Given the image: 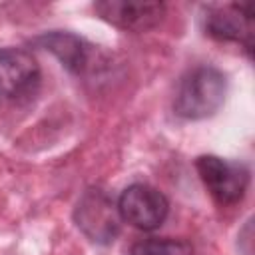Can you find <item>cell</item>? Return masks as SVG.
Masks as SVG:
<instances>
[{
  "instance_id": "cell-1",
  "label": "cell",
  "mask_w": 255,
  "mask_h": 255,
  "mask_svg": "<svg viewBox=\"0 0 255 255\" xmlns=\"http://www.w3.org/2000/svg\"><path fill=\"white\" fill-rule=\"evenodd\" d=\"M225 94V74L213 66H197L179 80L173 98V112L183 120L209 118L223 106Z\"/></svg>"
},
{
  "instance_id": "cell-3",
  "label": "cell",
  "mask_w": 255,
  "mask_h": 255,
  "mask_svg": "<svg viewBox=\"0 0 255 255\" xmlns=\"http://www.w3.org/2000/svg\"><path fill=\"white\" fill-rule=\"evenodd\" d=\"M195 169L209 195L219 205H235L243 199L249 185V169L243 163L217 155H199Z\"/></svg>"
},
{
  "instance_id": "cell-2",
  "label": "cell",
  "mask_w": 255,
  "mask_h": 255,
  "mask_svg": "<svg viewBox=\"0 0 255 255\" xmlns=\"http://www.w3.org/2000/svg\"><path fill=\"white\" fill-rule=\"evenodd\" d=\"M74 219L78 229L94 243L108 245L112 243L122 225V217L118 211V203L106 189L90 187L78 199Z\"/></svg>"
},
{
  "instance_id": "cell-4",
  "label": "cell",
  "mask_w": 255,
  "mask_h": 255,
  "mask_svg": "<svg viewBox=\"0 0 255 255\" xmlns=\"http://www.w3.org/2000/svg\"><path fill=\"white\" fill-rule=\"evenodd\" d=\"M116 203L122 221L141 231L157 229L169 213L167 197L147 183H133L126 187Z\"/></svg>"
},
{
  "instance_id": "cell-9",
  "label": "cell",
  "mask_w": 255,
  "mask_h": 255,
  "mask_svg": "<svg viewBox=\"0 0 255 255\" xmlns=\"http://www.w3.org/2000/svg\"><path fill=\"white\" fill-rule=\"evenodd\" d=\"M128 255H193V247L185 239L149 237L133 243Z\"/></svg>"
},
{
  "instance_id": "cell-8",
  "label": "cell",
  "mask_w": 255,
  "mask_h": 255,
  "mask_svg": "<svg viewBox=\"0 0 255 255\" xmlns=\"http://www.w3.org/2000/svg\"><path fill=\"white\" fill-rule=\"evenodd\" d=\"M36 44H40L44 50L52 52L64 68H68L74 74H82L88 68L90 62V46L70 32H48L36 38Z\"/></svg>"
},
{
  "instance_id": "cell-5",
  "label": "cell",
  "mask_w": 255,
  "mask_h": 255,
  "mask_svg": "<svg viewBox=\"0 0 255 255\" xmlns=\"http://www.w3.org/2000/svg\"><path fill=\"white\" fill-rule=\"evenodd\" d=\"M205 32L221 42H237L249 54L253 48L251 4H211L203 12Z\"/></svg>"
},
{
  "instance_id": "cell-7",
  "label": "cell",
  "mask_w": 255,
  "mask_h": 255,
  "mask_svg": "<svg viewBox=\"0 0 255 255\" xmlns=\"http://www.w3.org/2000/svg\"><path fill=\"white\" fill-rule=\"evenodd\" d=\"M98 16L128 32H145L157 26L165 16L163 2H129V0H102L94 4Z\"/></svg>"
},
{
  "instance_id": "cell-6",
  "label": "cell",
  "mask_w": 255,
  "mask_h": 255,
  "mask_svg": "<svg viewBox=\"0 0 255 255\" xmlns=\"http://www.w3.org/2000/svg\"><path fill=\"white\" fill-rule=\"evenodd\" d=\"M40 66L26 48H0V96L22 100L36 94L40 86Z\"/></svg>"
}]
</instances>
